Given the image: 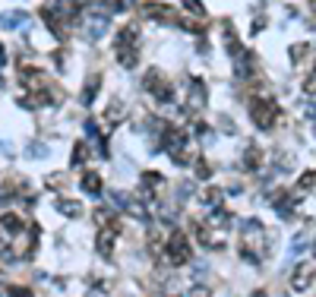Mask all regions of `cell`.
Segmentation results:
<instances>
[{
    "mask_svg": "<svg viewBox=\"0 0 316 297\" xmlns=\"http://www.w3.org/2000/svg\"><path fill=\"white\" fill-rule=\"evenodd\" d=\"M266 247H269V234L266 228L256 218H250L243 224V259H250V263H260L266 256Z\"/></svg>",
    "mask_w": 316,
    "mask_h": 297,
    "instance_id": "6da1fadb",
    "label": "cell"
},
{
    "mask_svg": "<svg viewBox=\"0 0 316 297\" xmlns=\"http://www.w3.org/2000/svg\"><path fill=\"white\" fill-rule=\"evenodd\" d=\"M139 26L136 22H130V26H123L120 35H117V61H120V67L133 70L139 64Z\"/></svg>",
    "mask_w": 316,
    "mask_h": 297,
    "instance_id": "7a4b0ae2",
    "label": "cell"
},
{
    "mask_svg": "<svg viewBox=\"0 0 316 297\" xmlns=\"http://www.w3.org/2000/svg\"><path fill=\"white\" fill-rule=\"evenodd\" d=\"M70 16L73 13H67V10H60L57 4H51V7H41V19H44V26H48L57 38H67L70 35Z\"/></svg>",
    "mask_w": 316,
    "mask_h": 297,
    "instance_id": "3957f363",
    "label": "cell"
},
{
    "mask_svg": "<svg viewBox=\"0 0 316 297\" xmlns=\"http://www.w3.org/2000/svg\"><path fill=\"white\" fill-rule=\"evenodd\" d=\"M250 117L256 121V127L260 130H272V124H275V117H278V108H275V101L269 98H253L250 101Z\"/></svg>",
    "mask_w": 316,
    "mask_h": 297,
    "instance_id": "277c9868",
    "label": "cell"
},
{
    "mask_svg": "<svg viewBox=\"0 0 316 297\" xmlns=\"http://www.w3.org/2000/svg\"><path fill=\"white\" fill-rule=\"evenodd\" d=\"M146 89L155 95V101H171L174 98V89H171V82L161 70H149L146 73Z\"/></svg>",
    "mask_w": 316,
    "mask_h": 297,
    "instance_id": "5b68a950",
    "label": "cell"
},
{
    "mask_svg": "<svg viewBox=\"0 0 316 297\" xmlns=\"http://www.w3.org/2000/svg\"><path fill=\"white\" fill-rule=\"evenodd\" d=\"M186 259H190V241H186L180 231H174L171 241H168V263L171 266H183Z\"/></svg>",
    "mask_w": 316,
    "mask_h": 297,
    "instance_id": "8992f818",
    "label": "cell"
},
{
    "mask_svg": "<svg viewBox=\"0 0 316 297\" xmlns=\"http://www.w3.org/2000/svg\"><path fill=\"white\" fill-rule=\"evenodd\" d=\"M117 234H120V221L108 218V221H104V228L98 231V253L101 256H111V247H114V237Z\"/></svg>",
    "mask_w": 316,
    "mask_h": 297,
    "instance_id": "52a82bcc",
    "label": "cell"
},
{
    "mask_svg": "<svg viewBox=\"0 0 316 297\" xmlns=\"http://www.w3.org/2000/svg\"><path fill=\"white\" fill-rule=\"evenodd\" d=\"M143 16L146 19H155V22H180L177 19V10H171L168 4H146L143 7Z\"/></svg>",
    "mask_w": 316,
    "mask_h": 297,
    "instance_id": "ba28073f",
    "label": "cell"
},
{
    "mask_svg": "<svg viewBox=\"0 0 316 297\" xmlns=\"http://www.w3.org/2000/svg\"><path fill=\"white\" fill-rule=\"evenodd\" d=\"M203 104H206V86L200 79H193L190 82V111H203Z\"/></svg>",
    "mask_w": 316,
    "mask_h": 297,
    "instance_id": "9c48e42d",
    "label": "cell"
},
{
    "mask_svg": "<svg viewBox=\"0 0 316 297\" xmlns=\"http://www.w3.org/2000/svg\"><path fill=\"white\" fill-rule=\"evenodd\" d=\"M26 22H29V16L16 13V10H10V13L0 16V26H4V29H26Z\"/></svg>",
    "mask_w": 316,
    "mask_h": 297,
    "instance_id": "30bf717a",
    "label": "cell"
},
{
    "mask_svg": "<svg viewBox=\"0 0 316 297\" xmlns=\"http://www.w3.org/2000/svg\"><path fill=\"white\" fill-rule=\"evenodd\" d=\"M83 190H86L89 196H98L101 193V177L98 174H86L83 177Z\"/></svg>",
    "mask_w": 316,
    "mask_h": 297,
    "instance_id": "8fae6325",
    "label": "cell"
},
{
    "mask_svg": "<svg viewBox=\"0 0 316 297\" xmlns=\"http://www.w3.org/2000/svg\"><path fill=\"white\" fill-rule=\"evenodd\" d=\"M310 278H313V272H310V269H297V275L291 278V288H294V291H303V288L310 284Z\"/></svg>",
    "mask_w": 316,
    "mask_h": 297,
    "instance_id": "7c38bea8",
    "label": "cell"
},
{
    "mask_svg": "<svg viewBox=\"0 0 316 297\" xmlns=\"http://www.w3.org/2000/svg\"><path fill=\"white\" fill-rule=\"evenodd\" d=\"M260 161H263V152L256 149V146H250V149H247V155H243V164H247V171H256V168H260Z\"/></svg>",
    "mask_w": 316,
    "mask_h": 297,
    "instance_id": "4fadbf2b",
    "label": "cell"
},
{
    "mask_svg": "<svg viewBox=\"0 0 316 297\" xmlns=\"http://www.w3.org/2000/svg\"><path fill=\"white\" fill-rule=\"evenodd\" d=\"M98 82H101V76L95 73V76H89V82H86V89H83V101L89 104L92 98H95V92H98Z\"/></svg>",
    "mask_w": 316,
    "mask_h": 297,
    "instance_id": "5bb4252c",
    "label": "cell"
},
{
    "mask_svg": "<svg viewBox=\"0 0 316 297\" xmlns=\"http://www.w3.org/2000/svg\"><path fill=\"white\" fill-rule=\"evenodd\" d=\"M22 228H26V221H22L19 215H4V231H10V234H19Z\"/></svg>",
    "mask_w": 316,
    "mask_h": 297,
    "instance_id": "9a60e30c",
    "label": "cell"
},
{
    "mask_svg": "<svg viewBox=\"0 0 316 297\" xmlns=\"http://www.w3.org/2000/svg\"><path fill=\"white\" fill-rule=\"evenodd\" d=\"M57 206H60L64 215H79V212H83V206H79V203H67V199H64V203H57Z\"/></svg>",
    "mask_w": 316,
    "mask_h": 297,
    "instance_id": "2e32d148",
    "label": "cell"
},
{
    "mask_svg": "<svg viewBox=\"0 0 316 297\" xmlns=\"http://www.w3.org/2000/svg\"><path fill=\"white\" fill-rule=\"evenodd\" d=\"M86 155H89V146H86V142H79L76 152H73V164H83V161H86Z\"/></svg>",
    "mask_w": 316,
    "mask_h": 297,
    "instance_id": "e0dca14e",
    "label": "cell"
},
{
    "mask_svg": "<svg viewBox=\"0 0 316 297\" xmlns=\"http://www.w3.org/2000/svg\"><path fill=\"white\" fill-rule=\"evenodd\" d=\"M307 54H310V47H307V44H294V47H291V61H303Z\"/></svg>",
    "mask_w": 316,
    "mask_h": 297,
    "instance_id": "ac0fdd59",
    "label": "cell"
},
{
    "mask_svg": "<svg viewBox=\"0 0 316 297\" xmlns=\"http://www.w3.org/2000/svg\"><path fill=\"white\" fill-rule=\"evenodd\" d=\"M313 184H316V171H307V174L297 181V190H307V187H313Z\"/></svg>",
    "mask_w": 316,
    "mask_h": 297,
    "instance_id": "d6986e66",
    "label": "cell"
},
{
    "mask_svg": "<svg viewBox=\"0 0 316 297\" xmlns=\"http://www.w3.org/2000/svg\"><path fill=\"white\" fill-rule=\"evenodd\" d=\"M183 4H186V10H190V13H200V16H203V4H200V0H183Z\"/></svg>",
    "mask_w": 316,
    "mask_h": 297,
    "instance_id": "ffe728a7",
    "label": "cell"
},
{
    "mask_svg": "<svg viewBox=\"0 0 316 297\" xmlns=\"http://www.w3.org/2000/svg\"><path fill=\"white\" fill-rule=\"evenodd\" d=\"M10 297H32L29 288H10Z\"/></svg>",
    "mask_w": 316,
    "mask_h": 297,
    "instance_id": "44dd1931",
    "label": "cell"
},
{
    "mask_svg": "<svg viewBox=\"0 0 316 297\" xmlns=\"http://www.w3.org/2000/svg\"><path fill=\"white\" fill-rule=\"evenodd\" d=\"M218 196H221L218 190H206V196H203V199H206V203H218Z\"/></svg>",
    "mask_w": 316,
    "mask_h": 297,
    "instance_id": "7402d4cb",
    "label": "cell"
},
{
    "mask_svg": "<svg viewBox=\"0 0 316 297\" xmlns=\"http://www.w3.org/2000/svg\"><path fill=\"white\" fill-rule=\"evenodd\" d=\"M196 174H200V177H209V164H206V161H196Z\"/></svg>",
    "mask_w": 316,
    "mask_h": 297,
    "instance_id": "603a6c76",
    "label": "cell"
},
{
    "mask_svg": "<svg viewBox=\"0 0 316 297\" xmlns=\"http://www.w3.org/2000/svg\"><path fill=\"white\" fill-rule=\"evenodd\" d=\"M190 297H209V294H206V288H193V291H190Z\"/></svg>",
    "mask_w": 316,
    "mask_h": 297,
    "instance_id": "cb8c5ba5",
    "label": "cell"
},
{
    "mask_svg": "<svg viewBox=\"0 0 316 297\" xmlns=\"http://www.w3.org/2000/svg\"><path fill=\"white\" fill-rule=\"evenodd\" d=\"M4 61H7V51H4V44H0V67H4Z\"/></svg>",
    "mask_w": 316,
    "mask_h": 297,
    "instance_id": "d4e9b609",
    "label": "cell"
},
{
    "mask_svg": "<svg viewBox=\"0 0 316 297\" xmlns=\"http://www.w3.org/2000/svg\"><path fill=\"white\" fill-rule=\"evenodd\" d=\"M89 297H104V291H89Z\"/></svg>",
    "mask_w": 316,
    "mask_h": 297,
    "instance_id": "484cf974",
    "label": "cell"
},
{
    "mask_svg": "<svg viewBox=\"0 0 316 297\" xmlns=\"http://www.w3.org/2000/svg\"><path fill=\"white\" fill-rule=\"evenodd\" d=\"M313 10H316V0H313Z\"/></svg>",
    "mask_w": 316,
    "mask_h": 297,
    "instance_id": "4316f807",
    "label": "cell"
},
{
    "mask_svg": "<svg viewBox=\"0 0 316 297\" xmlns=\"http://www.w3.org/2000/svg\"><path fill=\"white\" fill-rule=\"evenodd\" d=\"M313 76H316V73H313Z\"/></svg>",
    "mask_w": 316,
    "mask_h": 297,
    "instance_id": "83f0119b",
    "label": "cell"
}]
</instances>
